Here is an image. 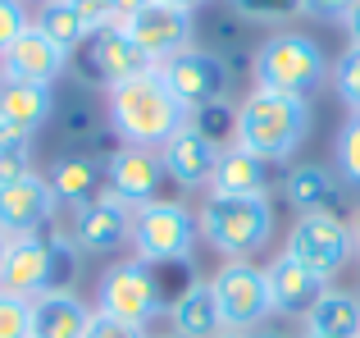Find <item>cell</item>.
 Here are the masks:
<instances>
[{"mask_svg":"<svg viewBox=\"0 0 360 338\" xmlns=\"http://www.w3.org/2000/svg\"><path fill=\"white\" fill-rule=\"evenodd\" d=\"M306 133H310L306 96L255 87V92H246V101L233 110V142H238L242 151L269 161V165L288 161V156L306 142Z\"/></svg>","mask_w":360,"mask_h":338,"instance_id":"1","label":"cell"},{"mask_svg":"<svg viewBox=\"0 0 360 338\" xmlns=\"http://www.w3.org/2000/svg\"><path fill=\"white\" fill-rule=\"evenodd\" d=\"M183 124H187V110L174 101V92L165 87V78L155 69L110 87V128L123 137V146L160 151Z\"/></svg>","mask_w":360,"mask_h":338,"instance_id":"2","label":"cell"},{"mask_svg":"<svg viewBox=\"0 0 360 338\" xmlns=\"http://www.w3.org/2000/svg\"><path fill=\"white\" fill-rule=\"evenodd\" d=\"M201 238L229 261H251L274 238V206L269 196H219L210 192L196 211Z\"/></svg>","mask_w":360,"mask_h":338,"instance_id":"3","label":"cell"},{"mask_svg":"<svg viewBox=\"0 0 360 338\" xmlns=\"http://www.w3.org/2000/svg\"><path fill=\"white\" fill-rule=\"evenodd\" d=\"M255 73V87H269V92H288V96H310V92L324 82L328 60L319 51L315 37L306 32H278L255 51L251 60Z\"/></svg>","mask_w":360,"mask_h":338,"instance_id":"4","label":"cell"},{"mask_svg":"<svg viewBox=\"0 0 360 338\" xmlns=\"http://www.w3.org/2000/svg\"><path fill=\"white\" fill-rule=\"evenodd\" d=\"M196 238H201L196 215L183 201H165L160 196V201L141 206L132 215V238L128 242L137 251V261H146V265H183V261H192Z\"/></svg>","mask_w":360,"mask_h":338,"instance_id":"5","label":"cell"},{"mask_svg":"<svg viewBox=\"0 0 360 338\" xmlns=\"http://www.w3.org/2000/svg\"><path fill=\"white\" fill-rule=\"evenodd\" d=\"M96 311L115 315L123 325H137L146 330L160 311H165V293H160V279L146 261H119L101 275V288H96Z\"/></svg>","mask_w":360,"mask_h":338,"instance_id":"6","label":"cell"},{"mask_svg":"<svg viewBox=\"0 0 360 338\" xmlns=\"http://www.w3.org/2000/svg\"><path fill=\"white\" fill-rule=\"evenodd\" d=\"M155 73L165 78V87L174 92V101L187 110V115H201V110L224 106L229 96V64L214 51H201V46H187L174 60L155 64Z\"/></svg>","mask_w":360,"mask_h":338,"instance_id":"7","label":"cell"},{"mask_svg":"<svg viewBox=\"0 0 360 338\" xmlns=\"http://www.w3.org/2000/svg\"><path fill=\"white\" fill-rule=\"evenodd\" d=\"M214 302H219V320L224 330H260L274 315V297H269V275L251 261H229L219 275L210 279Z\"/></svg>","mask_w":360,"mask_h":338,"instance_id":"8","label":"cell"},{"mask_svg":"<svg viewBox=\"0 0 360 338\" xmlns=\"http://www.w3.org/2000/svg\"><path fill=\"white\" fill-rule=\"evenodd\" d=\"M283 256H292L297 265H306V270H315V275L333 279L338 270H342L347 261L356 256L352 229H347V220H338L333 211L297 215V224H292V233H288V247H283Z\"/></svg>","mask_w":360,"mask_h":338,"instance_id":"9","label":"cell"},{"mask_svg":"<svg viewBox=\"0 0 360 338\" xmlns=\"http://www.w3.org/2000/svg\"><path fill=\"white\" fill-rule=\"evenodd\" d=\"M119 27L128 32V42L137 46L150 64H165V60H174L178 51H187V46H192L196 14L174 9V5H165V0H150L146 9H137V14L123 18Z\"/></svg>","mask_w":360,"mask_h":338,"instance_id":"10","label":"cell"},{"mask_svg":"<svg viewBox=\"0 0 360 338\" xmlns=\"http://www.w3.org/2000/svg\"><path fill=\"white\" fill-rule=\"evenodd\" d=\"M132 206H123L115 192H101L91 196L87 206H78L73 211V229L69 238L78 242V251H87V256H110V251H119L123 242L132 238Z\"/></svg>","mask_w":360,"mask_h":338,"instance_id":"11","label":"cell"},{"mask_svg":"<svg viewBox=\"0 0 360 338\" xmlns=\"http://www.w3.org/2000/svg\"><path fill=\"white\" fill-rule=\"evenodd\" d=\"M165 161L160 151H146V146H119L105 161V192H115L123 206L141 211V206L160 201V187H165Z\"/></svg>","mask_w":360,"mask_h":338,"instance_id":"12","label":"cell"},{"mask_svg":"<svg viewBox=\"0 0 360 338\" xmlns=\"http://www.w3.org/2000/svg\"><path fill=\"white\" fill-rule=\"evenodd\" d=\"M78 51H82V69H87V78L101 82L105 92L119 87V82H128V78H137V73H146V69H155V64L128 42V32H123L119 23L96 27Z\"/></svg>","mask_w":360,"mask_h":338,"instance_id":"13","label":"cell"},{"mask_svg":"<svg viewBox=\"0 0 360 338\" xmlns=\"http://www.w3.org/2000/svg\"><path fill=\"white\" fill-rule=\"evenodd\" d=\"M55 187L51 178L41 174H27V178H14V183L0 187V233L9 238H27V233H41L55 215Z\"/></svg>","mask_w":360,"mask_h":338,"instance_id":"14","label":"cell"},{"mask_svg":"<svg viewBox=\"0 0 360 338\" xmlns=\"http://www.w3.org/2000/svg\"><path fill=\"white\" fill-rule=\"evenodd\" d=\"M219 156H224V146L214 142V137L205 133V128H196L192 119H187V124L178 128V133L169 137L165 146H160L165 174L174 178V183H183V187H210Z\"/></svg>","mask_w":360,"mask_h":338,"instance_id":"15","label":"cell"},{"mask_svg":"<svg viewBox=\"0 0 360 338\" xmlns=\"http://www.w3.org/2000/svg\"><path fill=\"white\" fill-rule=\"evenodd\" d=\"M0 293L14 297H41L51 293V233H27V238L9 242V256L0 265Z\"/></svg>","mask_w":360,"mask_h":338,"instance_id":"16","label":"cell"},{"mask_svg":"<svg viewBox=\"0 0 360 338\" xmlns=\"http://www.w3.org/2000/svg\"><path fill=\"white\" fill-rule=\"evenodd\" d=\"M64 69H69V51H64V46H55L51 37L37 32V27H27V32L5 51V60H0V78L41 82V87H51Z\"/></svg>","mask_w":360,"mask_h":338,"instance_id":"17","label":"cell"},{"mask_svg":"<svg viewBox=\"0 0 360 338\" xmlns=\"http://www.w3.org/2000/svg\"><path fill=\"white\" fill-rule=\"evenodd\" d=\"M264 275H269L274 315H288V320H306L310 306L328 293V279L306 270V265H297L292 256H278L274 265H264Z\"/></svg>","mask_w":360,"mask_h":338,"instance_id":"18","label":"cell"},{"mask_svg":"<svg viewBox=\"0 0 360 338\" xmlns=\"http://www.w3.org/2000/svg\"><path fill=\"white\" fill-rule=\"evenodd\" d=\"M55 115V92L41 82H0V128L14 137H32Z\"/></svg>","mask_w":360,"mask_h":338,"instance_id":"19","label":"cell"},{"mask_svg":"<svg viewBox=\"0 0 360 338\" xmlns=\"http://www.w3.org/2000/svg\"><path fill=\"white\" fill-rule=\"evenodd\" d=\"M91 325V306L73 288H51L32 297V338H82Z\"/></svg>","mask_w":360,"mask_h":338,"instance_id":"20","label":"cell"},{"mask_svg":"<svg viewBox=\"0 0 360 338\" xmlns=\"http://www.w3.org/2000/svg\"><path fill=\"white\" fill-rule=\"evenodd\" d=\"M169 325H174L178 338H214V334H224L219 302H214L210 279H192V284L169 302Z\"/></svg>","mask_w":360,"mask_h":338,"instance_id":"21","label":"cell"},{"mask_svg":"<svg viewBox=\"0 0 360 338\" xmlns=\"http://www.w3.org/2000/svg\"><path fill=\"white\" fill-rule=\"evenodd\" d=\"M264 187H269V161L242 151L238 142L224 146L219 165H214V178H210V192H219V196H264Z\"/></svg>","mask_w":360,"mask_h":338,"instance_id":"22","label":"cell"},{"mask_svg":"<svg viewBox=\"0 0 360 338\" xmlns=\"http://www.w3.org/2000/svg\"><path fill=\"white\" fill-rule=\"evenodd\" d=\"M51 187H55V201L64 206H87L91 196L105 192V165L96 156H60L51 165Z\"/></svg>","mask_w":360,"mask_h":338,"instance_id":"23","label":"cell"},{"mask_svg":"<svg viewBox=\"0 0 360 338\" xmlns=\"http://www.w3.org/2000/svg\"><path fill=\"white\" fill-rule=\"evenodd\" d=\"M306 334L319 338H360V297L342 293V288H328L306 315Z\"/></svg>","mask_w":360,"mask_h":338,"instance_id":"24","label":"cell"},{"mask_svg":"<svg viewBox=\"0 0 360 338\" xmlns=\"http://www.w3.org/2000/svg\"><path fill=\"white\" fill-rule=\"evenodd\" d=\"M288 201L297 206V215H315V211H333V196H338V183L324 165H297L283 183Z\"/></svg>","mask_w":360,"mask_h":338,"instance_id":"25","label":"cell"},{"mask_svg":"<svg viewBox=\"0 0 360 338\" xmlns=\"http://www.w3.org/2000/svg\"><path fill=\"white\" fill-rule=\"evenodd\" d=\"M32 27H37V32H46V37H51L55 46H64L69 55H73V51H78V46H82V42L91 37V27L82 23V14H78V9L69 5V0H46V5L37 9Z\"/></svg>","mask_w":360,"mask_h":338,"instance_id":"26","label":"cell"},{"mask_svg":"<svg viewBox=\"0 0 360 338\" xmlns=\"http://www.w3.org/2000/svg\"><path fill=\"white\" fill-rule=\"evenodd\" d=\"M27 174H37L32 169V137L5 133L0 137V187L14 183V178H27Z\"/></svg>","mask_w":360,"mask_h":338,"instance_id":"27","label":"cell"},{"mask_svg":"<svg viewBox=\"0 0 360 338\" xmlns=\"http://www.w3.org/2000/svg\"><path fill=\"white\" fill-rule=\"evenodd\" d=\"M333 87H338V96H342V106L352 110V115H360V46H347V51L338 55Z\"/></svg>","mask_w":360,"mask_h":338,"instance_id":"28","label":"cell"},{"mask_svg":"<svg viewBox=\"0 0 360 338\" xmlns=\"http://www.w3.org/2000/svg\"><path fill=\"white\" fill-rule=\"evenodd\" d=\"M338 174L347 178L352 187H360V115H352L338 133Z\"/></svg>","mask_w":360,"mask_h":338,"instance_id":"29","label":"cell"},{"mask_svg":"<svg viewBox=\"0 0 360 338\" xmlns=\"http://www.w3.org/2000/svg\"><path fill=\"white\" fill-rule=\"evenodd\" d=\"M0 338H32V302L0 293Z\"/></svg>","mask_w":360,"mask_h":338,"instance_id":"30","label":"cell"},{"mask_svg":"<svg viewBox=\"0 0 360 338\" xmlns=\"http://www.w3.org/2000/svg\"><path fill=\"white\" fill-rule=\"evenodd\" d=\"M27 27H32V18H27L23 0H0V60H5V51L27 32Z\"/></svg>","mask_w":360,"mask_h":338,"instance_id":"31","label":"cell"},{"mask_svg":"<svg viewBox=\"0 0 360 338\" xmlns=\"http://www.w3.org/2000/svg\"><path fill=\"white\" fill-rule=\"evenodd\" d=\"M233 9L246 18H288V14H301L297 0H233Z\"/></svg>","mask_w":360,"mask_h":338,"instance_id":"32","label":"cell"},{"mask_svg":"<svg viewBox=\"0 0 360 338\" xmlns=\"http://www.w3.org/2000/svg\"><path fill=\"white\" fill-rule=\"evenodd\" d=\"M82 338H146V330L123 325V320H115V315H105V311H91V325H87Z\"/></svg>","mask_w":360,"mask_h":338,"instance_id":"33","label":"cell"},{"mask_svg":"<svg viewBox=\"0 0 360 338\" xmlns=\"http://www.w3.org/2000/svg\"><path fill=\"white\" fill-rule=\"evenodd\" d=\"M297 5H301V14H310V18H342L356 0H297Z\"/></svg>","mask_w":360,"mask_h":338,"instance_id":"34","label":"cell"},{"mask_svg":"<svg viewBox=\"0 0 360 338\" xmlns=\"http://www.w3.org/2000/svg\"><path fill=\"white\" fill-rule=\"evenodd\" d=\"M150 0H110V14H115V23H123L128 14H137V9H146Z\"/></svg>","mask_w":360,"mask_h":338,"instance_id":"35","label":"cell"},{"mask_svg":"<svg viewBox=\"0 0 360 338\" xmlns=\"http://www.w3.org/2000/svg\"><path fill=\"white\" fill-rule=\"evenodd\" d=\"M342 23H347V37H352V46H360V0L342 14Z\"/></svg>","mask_w":360,"mask_h":338,"instance_id":"36","label":"cell"},{"mask_svg":"<svg viewBox=\"0 0 360 338\" xmlns=\"http://www.w3.org/2000/svg\"><path fill=\"white\" fill-rule=\"evenodd\" d=\"M347 229H352V247H356V256H360V206L352 211V220H347Z\"/></svg>","mask_w":360,"mask_h":338,"instance_id":"37","label":"cell"},{"mask_svg":"<svg viewBox=\"0 0 360 338\" xmlns=\"http://www.w3.org/2000/svg\"><path fill=\"white\" fill-rule=\"evenodd\" d=\"M165 5H174V9H187V14H196V9H205L210 0H165Z\"/></svg>","mask_w":360,"mask_h":338,"instance_id":"38","label":"cell"},{"mask_svg":"<svg viewBox=\"0 0 360 338\" xmlns=\"http://www.w3.org/2000/svg\"><path fill=\"white\" fill-rule=\"evenodd\" d=\"M9 242H14V238H9V233H0V265H5V256H9Z\"/></svg>","mask_w":360,"mask_h":338,"instance_id":"39","label":"cell"},{"mask_svg":"<svg viewBox=\"0 0 360 338\" xmlns=\"http://www.w3.org/2000/svg\"><path fill=\"white\" fill-rule=\"evenodd\" d=\"M214 338H251V334H238V330H224V334H214Z\"/></svg>","mask_w":360,"mask_h":338,"instance_id":"40","label":"cell"},{"mask_svg":"<svg viewBox=\"0 0 360 338\" xmlns=\"http://www.w3.org/2000/svg\"><path fill=\"white\" fill-rule=\"evenodd\" d=\"M306 338H319V334H306Z\"/></svg>","mask_w":360,"mask_h":338,"instance_id":"41","label":"cell"},{"mask_svg":"<svg viewBox=\"0 0 360 338\" xmlns=\"http://www.w3.org/2000/svg\"><path fill=\"white\" fill-rule=\"evenodd\" d=\"M0 137H5V128H0Z\"/></svg>","mask_w":360,"mask_h":338,"instance_id":"42","label":"cell"},{"mask_svg":"<svg viewBox=\"0 0 360 338\" xmlns=\"http://www.w3.org/2000/svg\"><path fill=\"white\" fill-rule=\"evenodd\" d=\"M169 338H178V334H169Z\"/></svg>","mask_w":360,"mask_h":338,"instance_id":"43","label":"cell"},{"mask_svg":"<svg viewBox=\"0 0 360 338\" xmlns=\"http://www.w3.org/2000/svg\"><path fill=\"white\" fill-rule=\"evenodd\" d=\"M0 82H5V78H0Z\"/></svg>","mask_w":360,"mask_h":338,"instance_id":"44","label":"cell"},{"mask_svg":"<svg viewBox=\"0 0 360 338\" xmlns=\"http://www.w3.org/2000/svg\"><path fill=\"white\" fill-rule=\"evenodd\" d=\"M41 5H46V0H41Z\"/></svg>","mask_w":360,"mask_h":338,"instance_id":"45","label":"cell"}]
</instances>
